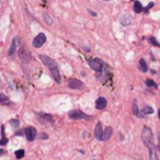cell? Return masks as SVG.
<instances>
[{
  "mask_svg": "<svg viewBox=\"0 0 160 160\" xmlns=\"http://www.w3.org/2000/svg\"><path fill=\"white\" fill-rule=\"evenodd\" d=\"M133 113H134V115H136L137 118H144V115H145L144 113H140V112L138 111L137 101H136V99L133 100Z\"/></svg>",
  "mask_w": 160,
  "mask_h": 160,
  "instance_id": "cell-13",
  "label": "cell"
},
{
  "mask_svg": "<svg viewBox=\"0 0 160 160\" xmlns=\"http://www.w3.org/2000/svg\"><path fill=\"white\" fill-rule=\"evenodd\" d=\"M159 139H160V138H159ZM158 147H159V149H160V142H159V146H158Z\"/></svg>",
  "mask_w": 160,
  "mask_h": 160,
  "instance_id": "cell-29",
  "label": "cell"
},
{
  "mask_svg": "<svg viewBox=\"0 0 160 160\" xmlns=\"http://www.w3.org/2000/svg\"><path fill=\"white\" fill-rule=\"evenodd\" d=\"M112 134H113V129H112V127H107L104 131V133H103V140H108L111 138Z\"/></svg>",
  "mask_w": 160,
  "mask_h": 160,
  "instance_id": "cell-14",
  "label": "cell"
},
{
  "mask_svg": "<svg viewBox=\"0 0 160 160\" xmlns=\"http://www.w3.org/2000/svg\"><path fill=\"white\" fill-rule=\"evenodd\" d=\"M68 118H70V120H91L90 115L83 113V112L80 111V110H73V111L69 112Z\"/></svg>",
  "mask_w": 160,
  "mask_h": 160,
  "instance_id": "cell-3",
  "label": "cell"
},
{
  "mask_svg": "<svg viewBox=\"0 0 160 160\" xmlns=\"http://www.w3.org/2000/svg\"><path fill=\"white\" fill-rule=\"evenodd\" d=\"M20 58L24 62H29V60H30V53L25 48H22L20 51Z\"/></svg>",
  "mask_w": 160,
  "mask_h": 160,
  "instance_id": "cell-12",
  "label": "cell"
},
{
  "mask_svg": "<svg viewBox=\"0 0 160 160\" xmlns=\"http://www.w3.org/2000/svg\"><path fill=\"white\" fill-rule=\"evenodd\" d=\"M40 138H42V139H47V138H48V136H47L46 133H42V135L40 136Z\"/></svg>",
  "mask_w": 160,
  "mask_h": 160,
  "instance_id": "cell-26",
  "label": "cell"
},
{
  "mask_svg": "<svg viewBox=\"0 0 160 160\" xmlns=\"http://www.w3.org/2000/svg\"><path fill=\"white\" fill-rule=\"evenodd\" d=\"M107 104H108L107 99L103 98V97H100L99 99H97V101H96V108L98 110L105 109V108H107Z\"/></svg>",
  "mask_w": 160,
  "mask_h": 160,
  "instance_id": "cell-10",
  "label": "cell"
},
{
  "mask_svg": "<svg viewBox=\"0 0 160 160\" xmlns=\"http://www.w3.org/2000/svg\"><path fill=\"white\" fill-rule=\"evenodd\" d=\"M16 157L18 158V159H21V158L24 157V150L23 149H19V150L16 151Z\"/></svg>",
  "mask_w": 160,
  "mask_h": 160,
  "instance_id": "cell-20",
  "label": "cell"
},
{
  "mask_svg": "<svg viewBox=\"0 0 160 160\" xmlns=\"http://www.w3.org/2000/svg\"><path fill=\"white\" fill-rule=\"evenodd\" d=\"M158 118H159V120H160V110H159V116H158Z\"/></svg>",
  "mask_w": 160,
  "mask_h": 160,
  "instance_id": "cell-28",
  "label": "cell"
},
{
  "mask_svg": "<svg viewBox=\"0 0 160 160\" xmlns=\"http://www.w3.org/2000/svg\"><path fill=\"white\" fill-rule=\"evenodd\" d=\"M146 85L148 86V87H155V88H158V86H157V83L153 81V80H151V79H147L146 81Z\"/></svg>",
  "mask_w": 160,
  "mask_h": 160,
  "instance_id": "cell-19",
  "label": "cell"
},
{
  "mask_svg": "<svg viewBox=\"0 0 160 160\" xmlns=\"http://www.w3.org/2000/svg\"><path fill=\"white\" fill-rule=\"evenodd\" d=\"M88 64H89L90 68L93 69V70L97 71V72H100V71L102 70V68H103L102 60L97 59V58H94V59H89V60H88Z\"/></svg>",
  "mask_w": 160,
  "mask_h": 160,
  "instance_id": "cell-4",
  "label": "cell"
},
{
  "mask_svg": "<svg viewBox=\"0 0 160 160\" xmlns=\"http://www.w3.org/2000/svg\"><path fill=\"white\" fill-rule=\"evenodd\" d=\"M24 133H25V136H27V139L29 142H33L36 137V129L32 126H29L24 129Z\"/></svg>",
  "mask_w": 160,
  "mask_h": 160,
  "instance_id": "cell-6",
  "label": "cell"
},
{
  "mask_svg": "<svg viewBox=\"0 0 160 160\" xmlns=\"http://www.w3.org/2000/svg\"><path fill=\"white\" fill-rule=\"evenodd\" d=\"M142 142L145 144V146L148 148L149 150V157L152 158V159H157V156H156V150H155V142H153V134L151 128L145 126L142 128Z\"/></svg>",
  "mask_w": 160,
  "mask_h": 160,
  "instance_id": "cell-1",
  "label": "cell"
},
{
  "mask_svg": "<svg viewBox=\"0 0 160 160\" xmlns=\"http://www.w3.org/2000/svg\"><path fill=\"white\" fill-rule=\"evenodd\" d=\"M120 22L123 25H129L133 23V19H132V17L129 14H123L120 18Z\"/></svg>",
  "mask_w": 160,
  "mask_h": 160,
  "instance_id": "cell-11",
  "label": "cell"
},
{
  "mask_svg": "<svg viewBox=\"0 0 160 160\" xmlns=\"http://www.w3.org/2000/svg\"><path fill=\"white\" fill-rule=\"evenodd\" d=\"M45 42H46V35L44 33H40L33 40V46L36 47V48H40Z\"/></svg>",
  "mask_w": 160,
  "mask_h": 160,
  "instance_id": "cell-5",
  "label": "cell"
},
{
  "mask_svg": "<svg viewBox=\"0 0 160 160\" xmlns=\"http://www.w3.org/2000/svg\"><path fill=\"white\" fill-rule=\"evenodd\" d=\"M151 7H153V2H150V3H149V5L147 6V7L144 9V11H145V12H148V11H149V9H150Z\"/></svg>",
  "mask_w": 160,
  "mask_h": 160,
  "instance_id": "cell-24",
  "label": "cell"
},
{
  "mask_svg": "<svg viewBox=\"0 0 160 160\" xmlns=\"http://www.w3.org/2000/svg\"><path fill=\"white\" fill-rule=\"evenodd\" d=\"M104 1H110V0H104Z\"/></svg>",
  "mask_w": 160,
  "mask_h": 160,
  "instance_id": "cell-30",
  "label": "cell"
},
{
  "mask_svg": "<svg viewBox=\"0 0 160 160\" xmlns=\"http://www.w3.org/2000/svg\"><path fill=\"white\" fill-rule=\"evenodd\" d=\"M19 43H20V38H19V36H14L13 40H12L11 46H10V48H9V52H8L9 56H12L14 53H16V51L18 49Z\"/></svg>",
  "mask_w": 160,
  "mask_h": 160,
  "instance_id": "cell-7",
  "label": "cell"
},
{
  "mask_svg": "<svg viewBox=\"0 0 160 160\" xmlns=\"http://www.w3.org/2000/svg\"><path fill=\"white\" fill-rule=\"evenodd\" d=\"M40 59L43 62V64L47 67V68L51 70V73L53 76V78L55 79V81L57 83H60L62 79H60V73L59 70H58V66H57V62L53 59V58L48 57L47 55H44V54H41L40 55Z\"/></svg>",
  "mask_w": 160,
  "mask_h": 160,
  "instance_id": "cell-2",
  "label": "cell"
},
{
  "mask_svg": "<svg viewBox=\"0 0 160 160\" xmlns=\"http://www.w3.org/2000/svg\"><path fill=\"white\" fill-rule=\"evenodd\" d=\"M8 99H9V98H8L7 96H5L3 93H0V102H1V103H3L6 100H8Z\"/></svg>",
  "mask_w": 160,
  "mask_h": 160,
  "instance_id": "cell-23",
  "label": "cell"
},
{
  "mask_svg": "<svg viewBox=\"0 0 160 160\" xmlns=\"http://www.w3.org/2000/svg\"><path fill=\"white\" fill-rule=\"evenodd\" d=\"M68 87L70 89H81L83 88V83L77 79H70L68 82Z\"/></svg>",
  "mask_w": 160,
  "mask_h": 160,
  "instance_id": "cell-9",
  "label": "cell"
},
{
  "mask_svg": "<svg viewBox=\"0 0 160 160\" xmlns=\"http://www.w3.org/2000/svg\"><path fill=\"white\" fill-rule=\"evenodd\" d=\"M148 41H149V43H150V44H152L153 45V46H160V45H159V42H158V41L157 40H156V38H152V36H151V38H148Z\"/></svg>",
  "mask_w": 160,
  "mask_h": 160,
  "instance_id": "cell-21",
  "label": "cell"
},
{
  "mask_svg": "<svg viewBox=\"0 0 160 160\" xmlns=\"http://www.w3.org/2000/svg\"><path fill=\"white\" fill-rule=\"evenodd\" d=\"M43 18H44L45 22H46L47 24H49V25L53 24V20H52V18H51V17H49L47 13H44V14H43Z\"/></svg>",
  "mask_w": 160,
  "mask_h": 160,
  "instance_id": "cell-18",
  "label": "cell"
},
{
  "mask_svg": "<svg viewBox=\"0 0 160 160\" xmlns=\"http://www.w3.org/2000/svg\"><path fill=\"white\" fill-rule=\"evenodd\" d=\"M142 113H144V114H152L153 113V109L151 107L146 105V107L142 108Z\"/></svg>",
  "mask_w": 160,
  "mask_h": 160,
  "instance_id": "cell-17",
  "label": "cell"
},
{
  "mask_svg": "<svg viewBox=\"0 0 160 160\" xmlns=\"http://www.w3.org/2000/svg\"><path fill=\"white\" fill-rule=\"evenodd\" d=\"M138 64H139L140 71H142V72H147V70H148V66H147V64H146V62H145V59H140Z\"/></svg>",
  "mask_w": 160,
  "mask_h": 160,
  "instance_id": "cell-16",
  "label": "cell"
},
{
  "mask_svg": "<svg viewBox=\"0 0 160 160\" xmlns=\"http://www.w3.org/2000/svg\"><path fill=\"white\" fill-rule=\"evenodd\" d=\"M10 124L12 125V127H14V128H16V127H19L20 122H19L18 120H11V121H10Z\"/></svg>",
  "mask_w": 160,
  "mask_h": 160,
  "instance_id": "cell-22",
  "label": "cell"
},
{
  "mask_svg": "<svg viewBox=\"0 0 160 160\" xmlns=\"http://www.w3.org/2000/svg\"><path fill=\"white\" fill-rule=\"evenodd\" d=\"M88 12H89V13L91 14V16H93V17H97V13H94V12L92 11V10H90V9H89V10H88Z\"/></svg>",
  "mask_w": 160,
  "mask_h": 160,
  "instance_id": "cell-27",
  "label": "cell"
},
{
  "mask_svg": "<svg viewBox=\"0 0 160 160\" xmlns=\"http://www.w3.org/2000/svg\"><path fill=\"white\" fill-rule=\"evenodd\" d=\"M134 11H135L136 13H140L142 11H144V8H142V3H140L139 1H135V2H134Z\"/></svg>",
  "mask_w": 160,
  "mask_h": 160,
  "instance_id": "cell-15",
  "label": "cell"
},
{
  "mask_svg": "<svg viewBox=\"0 0 160 160\" xmlns=\"http://www.w3.org/2000/svg\"><path fill=\"white\" fill-rule=\"evenodd\" d=\"M7 142H8V139L6 137H2V139L0 140V145H6L7 144Z\"/></svg>",
  "mask_w": 160,
  "mask_h": 160,
  "instance_id": "cell-25",
  "label": "cell"
},
{
  "mask_svg": "<svg viewBox=\"0 0 160 160\" xmlns=\"http://www.w3.org/2000/svg\"><path fill=\"white\" fill-rule=\"evenodd\" d=\"M103 129H102V124L100 122L97 123V126L94 128V137L98 140H103Z\"/></svg>",
  "mask_w": 160,
  "mask_h": 160,
  "instance_id": "cell-8",
  "label": "cell"
}]
</instances>
